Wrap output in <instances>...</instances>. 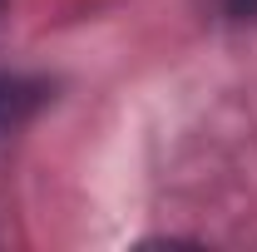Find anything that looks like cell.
Wrapping results in <instances>:
<instances>
[{
    "mask_svg": "<svg viewBox=\"0 0 257 252\" xmlns=\"http://www.w3.org/2000/svg\"><path fill=\"white\" fill-rule=\"evenodd\" d=\"M223 5L237 15V20H252V15H257V0H223Z\"/></svg>",
    "mask_w": 257,
    "mask_h": 252,
    "instance_id": "6da1fadb",
    "label": "cell"
}]
</instances>
